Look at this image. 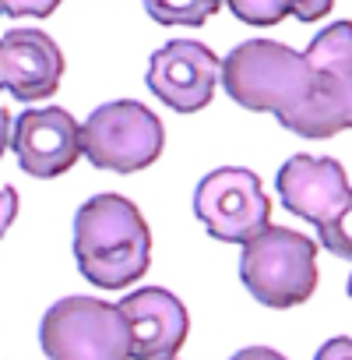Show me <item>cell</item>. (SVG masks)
<instances>
[{"instance_id":"obj_8","label":"cell","mask_w":352,"mask_h":360,"mask_svg":"<svg viewBox=\"0 0 352 360\" xmlns=\"http://www.w3.org/2000/svg\"><path fill=\"white\" fill-rule=\"evenodd\" d=\"M222 60L194 39H169L148 60V89L176 113H198L212 103Z\"/></svg>"},{"instance_id":"obj_23","label":"cell","mask_w":352,"mask_h":360,"mask_svg":"<svg viewBox=\"0 0 352 360\" xmlns=\"http://www.w3.org/2000/svg\"><path fill=\"white\" fill-rule=\"evenodd\" d=\"M169 360H176V356H169Z\"/></svg>"},{"instance_id":"obj_13","label":"cell","mask_w":352,"mask_h":360,"mask_svg":"<svg viewBox=\"0 0 352 360\" xmlns=\"http://www.w3.org/2000/svg\"><path fill=\"white\" fill-rule=\"evenodd\" d=\"M141 4L158 25H205L226 0H141Z\"/></svg>"},{"instance_id":"obj_6","label":"cell","mask_w":352,"mask_h":360,"mask_svg":"<svg viewBox=\"0 0 352 360\" xmlns=\"http://www.w3.org/2000/svg\"><path fill=\"white\" fill-rule=\"evenodd\" d=\"M303 53L317 75V92L285 131L317 141L352 131V22L320 29Z\"/></svg>"},{"instance_id":"obj_9","label":"cell","mask_w":352,"mask_h":360,"mask_svg":"<svg viewBox=\"0 0 352 360\" xmlns=\"http://www.w3.org/2000/svg\"><path fill=\"white\" fill-rule=\"evenodd\" d=\"M11 148L18 155V166L29 176L50 180L67 173L85 152H81V124L60 110H22L11 127Z\"/></svg>"},{"instance_id":"obj_15","label":"cell","mask_w":352,"mask_h":360,"mask_svg":"<svg viewBox=\"0 0 352 360\" xmlns=\"http://www.w3.org/2000/svg\"><path fill=\"white\" fill-rule=\"evenodd\" d=\"M317 240L324 251H331L334 258H345L352 262V198L327 219L317 226Z\"/></svg>"},{"instance_id":"obj_14","label":"cell","mask_w":352,"mask_h":360,"mask_svg":"<svg viewBox=\"0 0 352 360\" xmlns=\"http://www.w3.org/2000/svg\"><path fill=\"white\" fill-rule=\"evenodd\" d=\"M229 11L243 22V25H282V18L292 15V0H226Z\"/></svg>"},{"instance_id":"obj_22","label":"cell","mask_w":352,"mask_h":360,"mask_svg":"<svg viewBox=\"0 0 352 360\" xmlns=\"http://www.w3.org/2000/svg\"><path fill=\"white\" fill-rule=\"evenodd\" d=\"M348 297H352V276H348Z\"/></svg>"},{"instance_id":"obj_4","label":"cell","mask_w":352,"mask_h":360,"mask_svg":"<svg viewBox=\"0 0 352 360\" xmlns=\"http://www.w3.org/2000/svg\"><path fill=\"white\" fill-rule=\"evenodd\" d=\"M46 360H130V332L116 304L99 297H64L39 321Z\"/></svg>"},{"instance_id":"obj_18","label":"cell","mask_w":352,"mask_h":360,"mask_svg":"<svg viewBox=\"0 0 352 360\" xmlns=\"http://www.w3.org/2000/svg\"><path fill=\"white\" fill-rule=\"evenodd\" d=\"M18 219V191L11 184L0 188V237L11 230V223Z\"/></svg>"},{"instance_id":"obj_19","label":"cell","mask_w":352,"mask_h":360,"mask_svg":"<svg viewBox=\"0 0 352 360\" xmlns=\"http://www.w3.org/2000/svg\"><path fill=\"white\" fill-rule=\"evenodd\" d=\"M313 360H352V339H348V335L327 339V342L313 353Z\"/></svg>"},{"instance_id":"obj_5","label":"cell","mask_w":352,"mask_h":360,"mask_svg":"<svg viewBox=\"0 0 352 360\" xmlns=\"http://www.w3.org/2000/svg\"><path fill=\"white\" fill-rule=\"evenodd\" d=\"M165 148L162 120L137 99H113L88 113L81 124V152L95 169L137 173L148 169Z\"/></svg>"},{"instance_id":"obj_17","label":"cell","mask_w":352,"mask_h":360,"mask_svg":"<svg viewBox=\"0 0 352 360\" xmlns=\"http://www.w3.org/2000/svg\"><path fill=\"white\" fill-rule=\"evenodd\" d=\"M334 8V0H292V18L299 22H320Z\"/></svg>"},{"instance_id":"obj_7","label":"cell","mask_w":352,"mask_h":360,"mask_svg":"<svg viewBox=\"0 0 352 360\" xmlns=\"http://www.w3.org/2000/svg\"><path fill=\"white\" fill-rule=\"evenodd\" d=\"M194 216L205 223V230L222 244H247L271 223V202L264 195V184L254 169L243 166H219L194 191Z\"/></svg>"},{"instance_id":"obj_10","label":"cell","mask_w":352,"mask_h":360,"mask_svg":"<svg viewBox=\"0 0 352 360\" xmlns=\"http://www.w3.org/2000/svg\"><path fill=\"white\" fill-rule=\"evenodd\" d=\"M116 307L130 332V360H169L191 335V314L184 300L162 286H141Z\"/></svg>"},{"instance_id":"obj_1","label":"cell","mask_w":352,"mask_h":360,"mask_svg":"<svg viewBox=\"0 0 352 360\" xmlns=\"http://www.w3.org/2000/svg\"><path fill=\"white\" fill-rule=\"evenodd\" d=\"M74 262L99 290H127L151 265V230L141 209L116 195H92L74 212Z\"/></svg>"},{"instance_id":"obj_11","label":"cell","mask_w":352,"mask_h":360,"mask_svg":"<svg viewBox=\"0 0 352 360\" xmlns=\"http://www.w3.org/2000/svg\"><path fill=\"white\" fill-rule=\"evenodd\" d=\"M275 188L282 205L313 226L327 223L352 198L348 173L331 155H289L275 176Z\"/></svg>"},{"instance_id":"obj_21","label":"cell","mask_w":352,"mask_h":360,"mask_svg":"<svg viewBox=\"0 0 352 360\" xmlns=\"http://www.w3.org/2000/svg\"><path fill=\"white\" fill-rule=\"evenodd\" d=\"M11 127H15V120L8 117L4 106H0V159H4V152L11 148Z\"/></svg>"},{"instance_id":"obj_20","label":"cell","mask_w":352,"mask_h":360,"mask_svg":"<svg viewBox=\"0 0 352 360\" xmlns=\"http://www.w3.org/2000/svg\"><path fill=\"white\" fill-rule=\"evenodd\" d=\"M229 360H289V356L278 353V349H271V346H247V349L233 353Z\"/></svg>"},{"instance_id":"obj_3","label":"cell","mask_w":352,"mask_h":360,"mask_svg":"<svg viewBox=\"0 0 352 360\" xmlns=\"http://www.w3.org/2000/svg\"><path fill=\"white\" fill-rule=\"evenodd\" d=\"M240 279L261 307H299L317 290V244L306 233L268 226L243 244Z\"/></svg>"},{"instance_id":"obj_12","label":"cell","mask_w":352,"mask_h":360,"mask_svg":"<svg viewBox=\"0 0 352 360\" xmlns=\"http://www.w3.org/2000/svg\"><path fill=\"white\" fill-rule=\"evenodd\" d=\"M64 78V53L43 29H11L0 36V89L18 103L50 99Z\"/></svg>"},{"instance_id":"obj_2","label":"cell","mask_w":352,"mask_h":360,"mask_svg":"<svg viewBox=\"0 0 352 360\" xmlns=\"http://www.w3.org/2000/svg\"><path fill=\"white\" fill-rule=\"evenodd\" d=\"M219 85L236 106L250 113H271L282 127H289L310 106L317 75L306 53L275 39H247L226 53Z\"/></svg>"},{"instance_id":"obj_16","label":"cell","mask_w":352,"mask_h":360,"mask_svg":"<svg viewBox=\"0 0 352 360\" xmlns=\"http://www.w3.org/2000/svg\"><path fill=\"white\" fill-rule=\"evenodd\" d=\"M60 0H0V15L8 18H50Z\"/></svg>"}]
</instances>
